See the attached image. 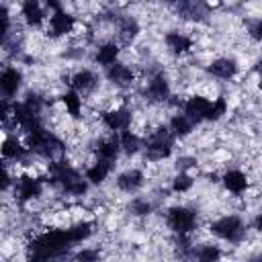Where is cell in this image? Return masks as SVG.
<instances>
[{
	"instance_id": "cell-27",
	"label": "cell",
	"mask_w": 262,
	"mask_h": 262,
	"mask_svg": "<svg viewBox=\"0 0 262 262\" xmlns=\"http://www.w3.org/2000/svg\"><path fill=\"white\" fill-rule=\"evenodd\" d=\"M192 184H194L192 176H190L188 172H180V174H176V176H174V180H172V190L182 194V192L190 190V188H192Z\"/></svg>"
},
{
	"instance_id": "cell-3",
	"label": "cell",
	"mask_w": 262,
	"mask_h": 262,
	"mask_svg": "<svg viewBox=\"0 0 262 262\" xmlns=\"http://www.w3.org/2000/svg\"><path fill=\"white\" fill-rule=\"evenodd\" d=\"M211 233L229 242V244H239L246 235V225L244 221L237 217V215H225V217H219L217 221H213L209 225Z\"/></svg>"
},
{
	"instance_id": "cell-13",
	"label": "cell",
	"mask_w": 262,
	"mask_h": 262,
	"mask_svg": "<svg viewBox=\"0 0 262 262\" xmlns=\"http://www.w3.org/2000/svg\"><path fill=\"white\" fill-rule=\"evenodd\" d=\"M207 72L217 80H231L237 74V61L231 57H217L207 66Z\"/></svg>"
},
{
	"instance_id": "cell-11",
	"label": "cell",
	"mask_w": 262,
	"mask_h": 262,
	"mask_svg": "<svg viewBox=\"0 0 262 262\" xmlns=\"http://www.w3.org/2000/svg\"><path fill=\"white\" fill-rule=\"evenodd\" d=\"M106 78L111 84H115L117 88H129L135 82V72L127 66V63H113L111 68H106Z\"/></svg>"
},
{
	"instance_id": "cell-16",
	"label": "cell",
	"mask_w": 262,
	"mask_h": 262,
	"mask_svg": "<svg viewBox=\"0 0 262 262\" xmlns=\"http://www.w3.org/2000/svg\"><path fill=\"white\" fill-rule=\"evenodd\" d=\"M20 14H23V18H25V23H27L29 27H41V25L47 20V14H45L43 6H41L39 2H35V0L23 2Z\"/></svg>"
},
{
	"instance_id": "cell-7",
	"label": "cell",
	"mask_w": 262,
	"mask_h": 262,
	"mask_svg": "<svg viewBox=\"0 0 262 262\" xmlns=\"http://www.w3.org/2000/svg\"><path fill=\"white\" fill-rule=\"evenodd\" d=\"M211 104H213V100H209L207 96H203V94H194V96H190V98L184 102L182 113H184L186 117H190V119L199 125L201 121H209Z\"/></svg>"
},
{
	"instance_id": "cell-25",
	"label": "cell",
	"mask_w": 262,
	"mask_h": 262,
	"mask_svg": "<svg viewBox=\"0 0 262 262\" xmlns=\"http://www.w3.org/2000/svg\"><path fill=\"white\" fill-rule=\"evenodd\" d=\"M137 31H139V25L133 16H121L117 20V33L123 41H131L137 35Z\"/></svg>"
},
{
	"instance_id": "cell-30",
	"label": "cell",
	"mask_w": 262,
	"mask_h": 262,
	"mask_svg": "<svg viewBox=\"0 0 262 262\" xmlns=\"http://www.w3.org/2000/svg\"><path fill=\"white\" fill-rule=\"evenodd\" d=\"M74 262H100V252L98 248H82L74 256Z\"/></svg>"
},
{
	"instance_id": "cell-28",
	"label": "cell",
	"mask_w": 262,
	"mask_h": 262,
	"mask_svg": "<svg viewBox=\"0 0 262 262\" xmlns=\"http://www.w3.org/2000/svg\"><path fill=\"white\" fill-rule=\"evenodd\" d=\"M129 211H131V215H135V217H145V215L151 213V203L145 201V199H133V201L129 203Z\"/></svg>"
},
{
	"instance_id": "cell-18",
	"label": "cell",
	"mask_w": 262,
	"mask_h": 262,
	"mask_svg": "<svg viewBox=\"0 0 262 262\" xmlns=\"http://www.w3.org/2000/svg\"><path fill=\"white\" fill-rule=\"evenodd\" d=\"M223 186L231 194H242L248 188V176L242 170H227L223 174Z\"/></svg>"
},
{
	"instance_id": "cell-6",
	"label": "cell",
	"mask_w": 262,
	"mask_h": 262,
	"mask_svg": "<svg viewBox=\"0 0 262 262\" xmlns=\"http://www.w3.org/2000/svg\"><path fill=\"white\" fill-rule=\"evenodd\" d=\"M41 192H43V182L33 174H25L18 180H14V196L18 203L35 201L41 196Z\"/></svg>"
},
{
	"instance_id": "cell-33",
	"label": "cell",
	"mask_w": 262,
	"mask_h": 262,
	"mask_svg": "<svg viewBox=\"0 0 262 262\" xmlns=\"http://www.w3.org/2000/svg\"><path fill=\"white\" fill-rule=\"evenodd\" d=\"M256 72L262 76V61H258V66H256Z\"/></svg>"
},
{
	"instance_id": "cell-29",
	"label": "cell",
	"mask_w": 262,
	"mask_h": 262,
	"mask_svg": "<svg viewBox=\"0 0 262 262\" xmlns=\"http://www.w3.org/2000/svg\"><path fill=\"white\" fill-rule=\"evenodd\" d=\"M223 115H227V100L223 96H217L211 104V113H209V121H219Z\"/></svg>"
},
{
	"instance_id": "cell-23",
	"label": "cell",
	"mask_w": 262,
	"mask_h": 262,
	"mask_svg": "<svg viewBox=\"0 0 262 262\" xmlns=\"http://www.w3.org/2000/svg\"><path fill=\"white\" fill-rule=\"evenodd\" d=\"M111 170H113V166H111V164L94 160V162H92V166L86 170V180H88V182H92V184H102V182L106 180V176L111 174Z\"/></svg>"
},
{
	"instance_id": "cell-2",
	"label": "cell",
	"mask_w": 262,
	"mask_h": 262,
	"mask_svg": "<svg viewBox=\"0 0 262 262\" xmlns=\"http://www.w3.org/2000/svg\"><path fill=\"white\" fill-rule=\"evenodd\" d=\"M196 221H199L196 211L190 207L178 205L166 213V223L176 235H190L196 229Z\"/></svg>"
},
{
	"instance_id": "cell-26",
	"label": "cell",
	"mask_w": 262,
	"mask_h": 262,
	"mask_svg": "<svg viewBox=\"0 0 262 262\" xmlns=\"http://www.w3.org/2000/svg\"><path fill=\"white\" fill-rule=\"evenodd\" d=\"M178 14L184 18H192V20H201L207 14V8L199 2H180L178 4Z\"/></svg>"
},
{
	"instance_id": "cell-34",
	"label": "cell",
	"mask_w": 262,
	"mask_h": 262,
	"mask_svg": "<svg viewBox=\"0 0 262 262\" xmlns=\"http://www.w3.org/2000/svg\"><path fill=\"white\" fill-rule=\"evenodd\" d=\"M260 88H262V78H260Z\"/></svg>"
},
{
	"instance_id": "cell-9",
	"label": "cell",
	"mask_w": 262,
	"mask_h": 262,
	"mask_svg": "<svg viewBox=\"0 0 262 262\" xmlns=\"http://www.w3.org/2000/svg\"><path fill=\"white\" fill-rule=\"evenodd\" d=\"M145 98L149 102H166L170 98V84H168V78L164 74H156L147 80L145 84V90H143Z\"/></svg>"
},
{
	"instance_id": "cell-22",
	"label": "cell",
	"mask_w": 262,
	"mask_h": 262,
	"mask_svg": "<svg viewBox=\"0 0 262 262\" xmlns=\"http://www.w3.org/2000/svg\"><path fill=\"white\" fill-rule=\"evenodd\" d=\"M119 143H121V151H125V154H129V156L137 154V151L143 147V139H141L135 131H131V129L119 133Z\"/></svg>"
},
{
	"instance_id": "cell-5",
	"label": "cell",
	"mask_w": 262,
	"mask_h": 262,
	"mask_svg": "<svg viewBox=\"0 0 262 262\" xmlns=\"http://www.w3.org/2000/svg\"><path fill=\"white\" fill-rule=\"evenodd\" d=\"M131 123H133V113L121 104V106H113L108 111L102 113V125L113 131V133H123V131H129L131 129Z\"/></svg>"
},
{
	"instance_id": "cell-15",
	"label": "cell",
	"mask_w": 262,
	"mask_h": 262,
	"mask_svg": "<svg viewBox=\"0 0 262 262\" xmlns=\"http://www.w3.org/2000/svg\"><path fill=\"white\" fill-rule=\"evenodd\" d=\"M27 154H29V147L20 141V139H16V137H4V141H2V158H4V162L8 164V162H23L25 158H27Z\"/></svg>"
},
{
	"instance_id": "cell-24",
	"label": "cell",
	"mask_w": 262,
	"mask_h": 262,
	"mask_svg": "<svg viewBox=\"0 0 262 262\" xmlns=\"http://www.w3.org/2000/svg\"><path fill=\"white\" fill-rule=\"evenodd\" d=\"M61 104H63V108H66V113L72 117V119H78L80 117V113H82V98H80V94L76 92V90H68V92H63L61 94Z\"/></svg>"
},
{
	"instance_id": "cell-14",
	"label": "cell",
	"mask_w": 262,
	"mask_h": 262,
	"mask_svg": "<svg viewBox=\"0 0 262 262\" xmlns=\"http://www.w3.org/2000/svg\"><path fill=\"white\" fill-rule=\"evenodd\" d=\"M143 182H145V176H143V172L137 170V168H129V170H125V172H121V174L117 176V186H119V190H123V192H127V194L137 192V190L143 186Z\"/></svg>"
},
{
	"instance_id": "cell-12",
	"label": "cell",
	"mask_w": 262,
	"mask_h": 262,
	"mask_svg": "<svg viewBox=\"0 0 262 262\" xmlns=\"http://www.w3.org/2000/svg\"><path fill=\"white\" fill-rule=\"evenodd\" d=\"M70 86L72 90H76L80 96L92 92L98 86V76L92 70H78L76 74H72L70 78Z\"/></svg>"
},
{
	"instance_id": "cell-8",
	"label": "cell",
	"mask_w": 262,
	"mask_h": 262,
	"mask_svg": "<svg viewBox=\"0 0 262 262\" xmlns=\"http://www.w3.org/2000/svg\"><path fill=\"white\" fill-rule=\"evenodd\" d=\"M119 151H121L119 135L102 137L94 143V160H98V162H106V164L115 166V162L119 158Z\"/></svg>"
},
{
	"instance_id": "cell-17",
	"label": "cell",
	"mask_w": 262,
	"mask_h": 262,
	"mask_svg": "<svg viewBox=\"0 0 262 262\" xmlns=\"http://www.w3.org/2000/svg\"><path fill=\"white\" fill-rule=\"evenodd\" d=\"M164 41H166V47L174 55H184V53H188L192 49V39L188 35H184V33H178V31H170L164 37Z\"/></svg>"
},
{
	"instance_id": "cell-21",
	"label": "cell",
	"mask_w": 262,
	"mask_h": 262,
	"mask_svg": "<svg viewBox=\"0 0 262 262\" xmlns=\"http://www.w3.org/2000/svg\"><path fill=\"white\" fill-rule=\"evenodd\" d=\"M192 260L194 262H219L221 250L213 244H201L192 248Z\"/></svg>"
},
{
	"instance_id": "cell-32",
	"label": "cell",
	"mask_w": 262,
	"mask_h": 262,
	"mask_svg": "<svg viewBox=\"0 0 262 262\" xmlns=\"http://www.w3.org/2000/svg\"><path fill=\"white\" fill-rule=\"evenodd\" d=\"M254 225H256V229H258V231H262V211L258 213V217H256V221H254Z\"/></svg>"
},
{
	"instance_id": "cell-19",
	"label": "cell",
	"mask_w": 262,
	"mask_h": 262,
	"mask_svg": "<svg viewBox=\"0 0 262 262\" xmlns=\"http://www.w3.org/2000/svg\"><path fill=\"white\" fill-rule=\"evenodd\" d=\"M119 53H121L119 43L106 41V43L98 45V49H96V53H94V59H96V63H100V66H104V68H111L113 63H117Z\"/></svg>"
},
{
	"instance_id": "cell-4",
	"label": "cell",
	"mask_w": 262,
	"mask_h": 262,
	"mask_svg": "<svg viewBox=\"0 0 262 262\" xmlns=\"http://www.w3.org/2000/svg\"><path fill=\"white\" fill-rule=\"evenodd\" d=\"M47 6L53 8V12L49 14V20H47V33H49L51 37L70 35V33L74 31V27H76L74 14L66 12V10L61 8V4H57V2H49Z\"/></svg>"
},
{
	"instance_id": "cell-10",
	"label": "cell",
	"mask_w": 262,
	"mask_h": 262,
	"mask_svg": "<svg viewBox=\"0 0 262 262\" xmlns=\"http://www.w3.org/2000/svg\"><path fill=\"white\" fill-rule=\"evenodd\" d=\"M20 84H23V74L18 68H12V66H6L2 70V76H0V88H2V94H4V100H10L16 96V92L20 90Z\"/></svg>"
},
{
	"instance_id": "cell-1",
	"label": "cell",
	"mask_w": 262,
	"mask_h": 262,
	"mask_svg": "<svg viewBox=\"0 0 262 262\" xmlns=\"http://www.w3.org/2000/svg\"><path fill=\"white\" fill-rule=\"evenodd\" d=\"M172 147H174V133L170 131V127H158L149 131V135L143 141L145 158L149 162L166 160L172 154Z\"/></svg>"
},
{
	"instance_id": "cell-20",
	"label": "cell",
	"mask_w": 262,
	"mask_h": 262,
	"mask_svg": "<svg viewBox=\"0 0 262 262\" xmlns=\"http://www.w3.org/2000/svg\"><path fill=\"white\" fill-rule=\"evenodd\" d=\"M194 121L190 119V117H186L184 113H176V115H172V119H170V131L174 133V137H186L192 129H194Z\"/></svg>"
},
{
	"instance_id": "cell-31",
	"label": "cell",
	"mask_w": 262,
	"mask_h": 262,
	"mask_svg": "<svg viewBox=\"0 0 262 262\" xmlns=\"http://www.w3.org/2000/svg\"><path fill=\"white\" fill-rule=\"evenodd\" d=\"M248 33H250V37H252V39L262 41V18L250 20V25H248Z\"/></svg>"
}]
</instances>
